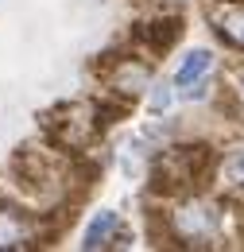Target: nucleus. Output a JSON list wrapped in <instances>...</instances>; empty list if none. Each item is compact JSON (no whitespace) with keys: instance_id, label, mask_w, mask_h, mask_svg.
Returning <instances> with one entry per match:
<instances>
[{"instance_id":"obj_1","label":"nucleus","mask_w":244,"mask_h":252,"mask_svg":"<svg viewBox=\"0 0 244 252\" xmlns=\"http://www.w3.org/2000/svg\"><path fill=\"white\" fill-rule=\"evenodd\" d=\"M179 35H183V20L179 16H163V20H152V24H136L132 43L140 51H148V55H163V51H171L179 43Z\"/></svg>"},{"instance_id":"obj_2","label":"nucleus","mask_w":244,"mask_h":252,"mask_svg":"<svg viewBox=\"0 0 244 252\" xmlns=\"http://www.w3.org/2000/svg\"><path fill=\"white\" fill-rule=\"evenodd\" d=\"M210 66H214V55H210V51H194L183 63V70H179V94L190 97V101H202V97L210 94V78H206Z\"/></svg>"},{"instance_id":"obj_3","label":"nucleus","mask_w":244,"mask_h":252,"mask_svg":"<svg viewBox=\"0 0 244 252\" xmlns=\"http://www.w3.org/2000/svg\"><path fill=\"white\" fill-rule=\"evenodd\" d=\"M175 225H179V233L190 237V241H206V237L217 233V210L206 206V202H190L186 210L175 214Z\"/></svg>"},{"instance_id":"obj_4","label":"nucleus","mask_w":244,"mask_h":252,"mask_svg":"<svg viewBox=\"0 0 244 252\" xmlns=\"http://www.w3.org/2000/svg\"><path fill=\"white\" fill-rule=\"evenodd\" d=\"M217 24V35L229 43V47H237V51H244V4H229V8H221L214 16Z\"/></svg>"},{"instance_id":"obj_5","label":"nucleus","mask_w":244,"mask_h":252,"mask_svg":"<svg viewBox=\"0 0 244 252\" xmlns=\"http://www.w3.org/2000/svg\"><path fill=\"white\" fill-rule=\"evenodd\" d=\"M117 225H121V218L113 214V210H101L97 214V221L90 225V233H86V249H101V245H109L113 241V233H117Z\"/></svg>"},{"instance_id":"obj_6","label":"nucleus","mask_w":244,"mask_h":252,"mask_svg":"<svg viewBox=\"0 0 244 252\" xmlns=\"http://www.w3.org/2000/svg\"><path fill=\"white\" fill-rule=\"evenodd\" d=\"M221 179L233 183V187H244V152H233V156L221 163Z\"/></svg>"},{"instance_id":"obj_7","label":"nucleus","mask_w":244,"mask_h":252,"mask_svg":"<svg viewBox=\"0 0 244 252\" xmlns=\"http://www.w3.org/2000/svg\"><path fill=\"white\" fill-rule=\"evenodd\" d=\"M167 105H171V90H167V86H159V90H155V97H152V109H155V113H163Z\"/></svg>"}]
</instances>
